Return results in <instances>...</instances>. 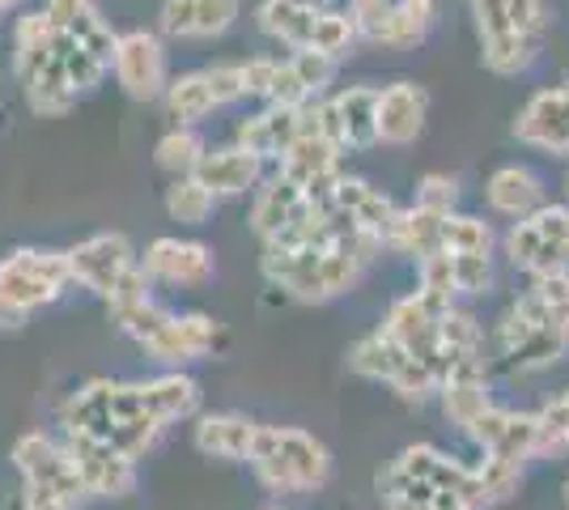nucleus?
Segmentation results:
<instances>
[{"mask_svg": "<svg viewBox=\"0 0 569 510\" xmlns=\"http://www.w3.org/2000/svg\"><path fill=\"white\" fill-rule=\"evenodd\" d=\"M382 256V243L366 230H345L328 243H263V277L298 302H332L361 281Z\"/></svg>", "mask_w": 569, "mask_h": 510, "instance_id": "1", "label": "nucleus"}, {"mask_svg": "<svg viewBox=\"0 0 569 510\" xmlns=\"http://www.w3.org/2000/svg\"><path fill=\"white\" fill-rule=\"evenodd\" d=\"M60 421L72 434H90L107 447H116L123 460H141L144 451L158 447L167 426L144 409L137 383H116V379H90L77 388L60 409Z\"/></svg>", "mask_w": 569, "mask_h": 510, "instance_id": "2", "label": "nucleus"}, {"mask_svg": "<svg viewBox=\"0 0 569 510\" xmlns=\"http://www.w3.org/2000/svg\"><path fill=\"white\" fill-rule=\"evenodd\" d=\"M493 362L506 374H536L569 353V328L536 290L519 293L489 332Z\"/></svg>", "mask_w": 569, "mask_h": 510, "instance_id": "3", "label": "nucleus"}, {"mask_svg": "<svg viewBox=\"0 0 569 510\" xmlns=\"http://www.w3.org/2000/svg\"><path fill=\"white\" fill-rule=\"evenodd\" d=\"M251 472L268 493H315L332 481V451L302 426H260L251 438Z\"/></svg>", "mask_w": 569, "mask_h": 510, "instance_id": "4", "label": "nucleus"}, {"mask_svg": "<svg viewBox=\"0 0 569 510\" xmlns=\"http://www.w3.org/2000/svg\"><path fill=\"white\" fill-rule=\"evenodd\" d=\"M501 247L510 264L531 281L569 272V204H540L536 213H527L506 230Z\"/></svg>", "mask_w": 569, "mask_h": 510, "instance_id": "5", "label": "nucleus"}, {"mask_svg": "<svg viewBox=\"0 0 569 510\" xmlns=\"http://www.w3.org/2000/svg\"><path fill=\"white\" fill-rule=\"evenodd\" d=\"M13 468L22 472V493L39 498V502H51L60 510H77L90 493L81 486L77 468H72L64 442L30 430L13 442Z\"/></svg>", "mask_w": 569, "mask_h": 510, "instance_id": "6", "label": "nucleus"}, {"mask_svg": "<svg viewBox=\"0 0 569 510\" xmlns=\"http://www.w3.org/2000/svg\"><path fill=\"white\" fill-rule=\"evenodd\" d=\"M349 370L361 374V379H370V383L391 388L403 404H429V400L438 396V374H433L429 366L417 362V358H408L382 328L353 340V349H349Z\"/></svg>", "mask_w": 569, "mask_h": 510, "instance_id": "7", "label": "nucleus"}, {"mask_svg": "<svg viewBox=\"0 0 569 510\" xmlns=\"http://www.w3.org/2000/svg\"><path fill=\"white\" fill-rule=\"evenodd\" d=\"M64 286H72L69 256L64 251H34L22 247L9 260H0V302H9L18 316L51 307Z\"/></svg>", "mask_w": 569, "mask_h": 510, "instance_id": "8", "label": "nucleus"}, {"mask_svg": "<svg viewBox=\"0 0 569 510\" xmlns=\"http://www.w3.org/2000/svg\"><path fill=\"white\" fill-rule=\"evenodd\" d=\"M451 307L433 302L426 293H403L387 307V319H382V332L400 344L408 358H417L421 366H429L438 374L442 366V349H438V337H442V316Z\"/></svg>", "mask_w": 569, "mask_h": 510, "instance_id": "9", "label": "nucleus"}, {"mask_svg": "<svg viewBox=\"0 0 569 510\" xmlns=\"http://www.w3.org/2000/svg\"><path fill=\"white\" fill-rule=\"evenodd\" d=\"M472 26L480 39V60L498 77H519L536 64L540 43L522 39L506 18V0H472Z\"/></svg>", "mask_w": 569, "mask_h": 510, "instance_id": "10", "label": "nucleus"}, {"mask_svg": "<svg viewBox=\"0 0 569 510\" xmlns=\"http://www.w3.org/2000/svg\"><path fill=\"white\" fill-rule=\"evenodd\" d=\"M119 90L137 102H153L167 90V51L162 39L149 30H128L116 39V56H111Z\"/></svg>", "mask_w": 569, "mask_h": 510, "instance_id": "11", "label": "nucleus"}, {"mask_svg": "<svg viewBox=\"0 0 569 510\" xmlns=\"http://www.w3.org/2000/svg\"><path fill=\"white\" fill-rule=\"evenodd\" d=\"M64 451H69L72 468H77L90 498H128L137 489V463L123 460L116 447H107L90 434L64 430Z\"/></svg>", "mask_w": 569, "mask_h": 510, "instance_id": "12", "label": "nucleus"}, {"mask_svg": "<svg viewBox=\"0 0 569 510\" xmlns=\"http://www.w3.org/2000/svg\"><path fill=\"white\" fill-rule=\"evenodd\" d=\"M217 337H221V328H217V319L209 316H162L149 332H144L137 344H141L144 353L153 358V362L162 366H188V362H200V358H209L213 353Z\"/></svg>", "mask_w": 569, "mask_h": 510, "instance_id": "13", "label": "nucleus"}, {"mask_svg": "<svg viewBox=\"0 0 569 510\" xmlns=\"http://www.w3.org/2000/svg\"><path fill=\"white\" fill-rule=\"evenodd\" d=\"M515 137L527 149L569 158V77L522 102V111L515 116Z\"/></svg>", "mask_w": 569, "mask_h": 510, "instance_id": "14", "label": "nucleus"}, {"mask_svg": "<svg viewBox=\"0 0 569 510\" xmlns=\"http://www.w3.org/2000/svg\"><path fill=\"white\" fill-rule=\"evenodd\" d=\"M429 120V90L421 81H391L379 90L375 107V141L391 149L412 146Z\"/></svg>", "mask_w": 569, "mask_h": 510, "instance_id": "15", "label": "nucleus"}, {"mask_svg": "<svg viewBox=\"0 0 569 510\" xmlns=\"http://www.w3.org/2000/svg\"><path fill=\"white\" fill-rule=\"evenodd\" d=\"M64 256H69L72 281H77L81 290L98 293V298H107V293L116 290L119 277L137 264V251L128 243V234H116V230L94 234V239L77 243L72 251H64Z\"/></svg>", "mask_w": 569, "mask_h": 510, "instance_id": "16", "label": "nucleus"}, {"mask_svg": "<svg viewBox=\"0 0 569 510\" xmlns=\"http://www.w3.org/2000/svg\"><path fill=\"white\" fill-rule=\"evenodd\" d=\"M468 438L480 447V456L527 468V460H536V413H515L493 404L468 426Z\"/></svg>", "mask_w": 569, "mask_h": 510, "instance_id": "17", "label": "nucleus"}, {"mask_svg": "<svg viewBox=\"0 0 569 510\" xmlns=\"http://www.w3.org/2000/svg\"><path fill=\"white\" fill-rule=\"evenodd\" d=\"M375 107H379V86H349L336 98H323V132L340 146V153H361V149L379 146Z\"/></svg>", "mask_w": 569, "mask_h": 510, "instance_id": "18", "label": "nucleus"}, {"mask_svg": "<svg viewBox=\"0 0 569 510\" xmlns=\"http://www.w3.org/2000/svg\"><path fill=\"white\" fill-rule=\"evenodd\" d=\"M137 264L144 268L149 281L162 286H204L213 281V251L191 239H153L144 247V256H137Z\"/></svg>", "mask_w": 569, "mask_h": 510, "instance_id": "19", "label": "nucleus"}, {"mask_svg": "<svg viewBox=\"0 0 569 510\" xmlns=\"http://www.w3.org/2000/svg\"><path fill=\"white\" fill-rule=\"evenodd\" d=\"M323 204H328L332 213H340L353 230L375 234L379 243H382V234H387V226H391V218H396V209H400V204L387 192H379L370 179H357V174H345V170H340V179L332 183V192H328Z\"/></svg>", "mask_w": 569, "mask_h": 510, "instance_id": "20", "label": "nucleus"}, {"mask_svg": "<svg viewBox=\"0 0 569 510\" xmlns=\"http://www.w3.org/2000/svg\"><path fill=\"white\" fill-rule=\"evenodd\" d=\"M263 174V162L256 153H247L242 146H226V149H204V158L196 162L191 179L200 188H209L213 200L221 196H247Z\"/></svg>", "mask_w": 569, "mask_h": 510, "instance_id": "21", "label": "nucleus"}, {"mask_svg": "<svg viewBox=\"0 0 569 510\" xmlns=\"http://www.w3.org/2000/svg\"><path fill=\"white\" fill-rule=\"evenodd\" d=\"M433 400L442 404L447 421L468 434V426H472L476 417L485 413V409H493V396H489V362L447 370V374L438 379V396H433Z\"/></svg>", "mask_w": 569, "mask_h": 510, "instance_id": "22", "label": "nucleus"}, {"mask_svg": "<svg viewBox=\"0 0 569 510\" xmlns=\"http://www.w3.org/2000/svg\"><path fill=\"white\" fill-rule=\"evenodd\" d=\"M256 430H260V421H251L247 413H200L196 430H191V442L209 460L247 463Z\"/></svg>", "mask_w": 569, "mask_h": 510, "instance_id": "23", "label": "nucleus"}, {"mask_svg": "<svg viewBox=\"0 0 569 510\" xmlns=\"http://www.w3.org/2000/svg\"><path fill=\"white\" fill-rule=\"evenodd\" d=\"M485 200H489L493 213L519 221V218H527V213H536L540 204H548L545 179H540L531 167H522V162H506V167H498L493 174H489Z\"/></svg>", "mask_w": 569, "mask_h": 510, "instance_id": "24", "label": "nucleus"}, {"mask_svg": "<svg viewBox=\"0 0 569 510\" xmlns=\"http://www.w3.org/2000/svg\"><path fill=\"white\" fill-rule=\"evenodd\" d=\"M158 18L170 39H217L234 26L238 0H167Z\"/></svg>", "mask_w": 569, "mask_h": 510, "instance_id": "25", "label": "nucleus"}, {"mask_svg": "<svg viewBox=\"0 0 569 510\" xmlns=\"http://www.w3.org/2000/svg\"><path fill=\"white\" fill-rule=\"evenodd\" d=\"M379 507L382 510H472L463 498H455L447 489L429 486L421 477L403 472L396 463H387L379 472Z\"/></svg>", "mask_w": 569, "mask_h": 510, "instance_id": "26", "label": "nucleus"}, {"mask_svg": "<svg viewBox=\"0 0 569 510\" xmlns=\"http://www.w3.org/2000/svg\"><path fill=\"white\" fill-rule=\"evenodd\" d=\"M307 204L310 200L298 183H289L284 174H272L260 192H256V200H251V230L268 243V239H277L281 230H289L293 221L302 218Z\"/></svg>", "mask_w": 569, "mask_h": 510, "instance_id": "27", "label": "nucleus"}, {"mask_svg": "<svg viewBox=\"0 0 569 510\" xmlns=\"http://www.w3.org/2000/svg\"><path fill=\"white\" fill-rule=\"evenodd\" d=\"M137 388H141L144 409L158 417L162 426H174V421H183V417L200 413V383H196L191 374L170 370V374H158V379H144Z\"/></svg>", "mask_w": 569, "mask_h": 510, "instance_id": "28", "label": "nucleus"}, {"mask_svg": "<svg viewBox=\"0 0 569 510\" xmlns=\"http://www.w3.org/2000/svg\"><path fill=\"white\" fill-rule=\"evenodd\" d=\"M293 137H298V111H289V107H263L260 116L238 123V146L256 153L260 162L281 158L284 149L293 146Z\"/></svg>", "mask_w": 569, "mask_h": 510, "instance_id": "29", "label": "nucleus"}, {"mask_svg": "<svg viewBox=\"0 0 569 510\" xmlns=\"http://www.w3.org/2000/svg\"><path fill=\"white\" fill-rule=\"evenodd\" d=\"M451 218V213H447ZM438 213H429V209H417V204H408V209H396V218L387 226V234H382V251H396V256H412V260H421L429 251H438V239H442V221Z\"/></svg>", "mask_w": 569, "mask_h": 510, "instance_id": "30", "label": "nucleus"}, {"mask_svg": "<svg viewBox=\"0 0 569 510\" xmlns=\"http://www.w3.org/2000/svg\"><path fill=\"white\" fill-rule=\"evenodd\" d=\"M22 86H26V98H30V107L39 111V116H64L72 107V90H69V77L60 69V56H56V39H51V51L43 60H34L30 69H22Z\"/></svg>", "mask_w": 569, "mask_h": 510, "instance_id": "31", "label": "nucleus"}, {"mask_svg": "<svg viewBox=\"0 0 569 510\" xmlns=\"http://www.w3.org/2000/svg\"><path fill=\"white\" fill-rule=\"evenodd\" d=\"M315 4L310 0H263L260 4V30L284 48L307 51L310 30H315Z\"/></svg>", "mask_w": 569, "mask_h": 510, "instance_id": "32", "label": "nucleus"}, {"mask_svg": "<svg viewBox=\"0 0 569 510\" xmlns=\"http://www.w3.org/2000/svg\"><path fill=\"white\" fill-rule=\"evenodd\" d=\"M433 22H438V4L433 0H391V18H387V30L379 34V48H421Z\"/></svg>", "mask_w": 569, "mask_h": 510, "instance_id": "33", "label": "nucleus"}, {"mask_svg": "<svg viewBox=\"0 0 569 510\" xmlns=\"http://www.w3.org/2000/svg\"><path fill=\"white\" fill-rule=\"evenodd\" d=\"M162 102H167V116L174 120V128H196L204 116L217 111V98H213V90H209V81H204V69L167 81Z\"/></svg>", "mask_w": 569, "mask_h": 510, "instance_id": "34", "label": "nucleus"}, {"mask_svg": "<svg viewBox=\"0 0 569 510\" xmlns=\"http://www.w3.org/2000/svg\"><path fill=\"white\" fill-rule=\"evenodd\" d=\"M493 226L472 213H451L442 221V239L438 251H451V256H493Z\"/></svg>", "mask_w": 569, "mask_h": 510, "instance_id": "35", "label": "nucleus"}, {"mask_svg": "<svg viewBox=\"0 0 569 510\" xmlns=\"http://www.w3.org/2000/svg\"><path fill=\"white\" fill-rule=\"evenodd\" d=\"M569 456V388L557 391L536 413V460H561Z\"/></svg>", "mask_w": 569, "mask_h": 510, "instance_id": "36", "label": "nucleus"}, {"mask_svg": "<svg viewBox=\"0 0 569 510\" xmlns=\"http://www.w3.org/2000/svg\"><path fill=\"white\" fill-rule=\"evenodd\" d=\"M476 472V486H480V498H485V510L501 507V502H510L522 486V468L519 463H506V460H489V456H480L472 463Z\"/></svg>", "mask_w": 569, "mask_h": 510, "instance_id": "37", "label": "nucleus"}, {"mask_svg": "<svg viewBox=\"0 0 569 510\" xmlns=\"http://www.w3.org/2000/svg\"><path fill=\"white\" fill-rule=\"evenodd\" d=\"M213 192L209 188H200L191 174H179L174 183L167 188V213L174 221H183V226H200V221L213 218Z\"/></svg>", "mask_w": 569, "mask_h": 510, "instance_id": "38", "label": "nucleus"}, {"mask_svg": "<svg viewBox=\"0 0 569 510\" xmlns=\"http://www.w3.org/2000/svg\"><path fill=\"white\" fill-rule=\"evenodd\" d=\"M153 158H158V167L179 179V174H191L196 162L204 158V141H200L196 128H170L167 137L158 141V149H153Z\"/></svg>", "mask_w": 569, "mask_h": 510, "instance_id": "39", "label": "nucleus"}, {"mask_svg": "<svg viewBox=\"0 0 569 510\" xmlns=\"http://www.w3.org/2000/svg\"><path fill=\"white\" fill-rule=\"evenodd\" d=\"M353 43H357V30H353V22H349V13H340V9H319V13H315V30H310L307 51H319V56L340 60L345 51H353Z\"/></svg>", "mask_w": 569, "mask_h": 510, "instance_id": "40", "label": "nucleus"}, {"mask_svg": "<svg viewBox=\"0 0 569 510\" xmlns=\"http://www.w3.org/2000/svg\"><path fill=\"white\" fill-rule=\"evenodd\" d=\"M56 56H60V69H64V77H69L72 94L94 90L98 81H102V73H107V64H98L94 56H86L69 34H56Z\"/></svg>", "mask_w": 569, "mask_h": 510, "instance_id": "41", "label": "nucleus"}, {"mask_svg": "<svg viewBox=\"0 0 569 510\" xmlns=\"http://www.w3.org/2000/svg\"><path fill=\"white\" fill-rule=\"evenodd\" d=\"M149 286H153V281L144 277L141 264L128 268V272H123V277L116 281V290L107 293V311H111V319H116V323H123L128 316H137L141 307H149V302H153Z\"/></svg>", "mask_w": 569, "mask_h": 510, "instance_id": "42", "label": "nucleus"}, {"mask_svg": "<svg viewBox=\"0 0 569 510\" xmlns=\"http://www.w3.org/2000/svg\"><path fill=\"white\" fill-rule=\"evenodd\" d=\"M451 281L455 298H480V293L493 290V256H451Z\"/></svg>", "mask_w": 569, "mask_h": 510, "instance_id": "43", "label": "nucleus"}, {"mask_svg": "<svg viewBox=\"0 0 569 510\" xmlns=\"http://www.w3.org/2000/svg\"><path fill=\"white\" fill-rule=\"evenodd\" d=\"M412 204L438 213V218H447V213H455V204H459V179H455V174H438V170H433V174H421Z\"/></svg>", "mask_w": 569, "mask_h": 510, "instance_id": "44", "label": "nucleus"}, {"mask_svg": "<svg viewBox=\"0 0 569 510\" xmlns=\"http://www.w3.org/2000/svg\"><path fill=\"white\" fill-rule=\"evenodd\" d=\"M349 22H353L357 39L366 43H379V34L387 30V18H391V0H349Z\"/></svg>", "mask_w": 569, "mask_h": 510, "instance_id": "45", "label": "nucleus"}, {"mask_svg": "<svg viewBox=\"0 0 569 510\" xmlns=\"http://www.w3.org/2000/svg\"><path fill=\"white\" fill-rule=\"evenodd\" d=\"M289 69L298 73V81L307 86L310 98H319V90L332 81L336 60L332 56H319V51H293V56H289Z\"/></svg>", "mask_w": 569, "mask_h": 510, "instance_id": "46", "label": "nucleus"}, {"mask_svg": "<svg viewBox=\"0 0 569 510\" xmlns=\"http://www.w3.org/2000/svg\"><path fill=\"white\" fill-rule=\"evenodd\" d=\"M506 18H510V26L519 30L522 39L540 43L548 30V4L545 0H506Z\"/></svg>", "mask_w": 569, "mask_h": 510, "instance_id": "47", "label": "nucleus"}, {"mask_svg": "<svg viewBox=\"0 0 569 510\" xmlns=\"http://www.w3.org/2000/svg\"><path fill=\"white\" fill-rule=\"evenodd\" d=\"M238 69H242V98H268L272 77H277V60L272 56H256V60H247Z\"/></svg>", "mask_w": 569, "mask_h": 510, "instance_id": "48", "label": "nucleus"}, {"mask_svg": "<svg viewBox=\"0 0 569 510\" xmlns=\"http://www.w3.org/2000/svg\"><path fill=\"white\" fill-rule=\"evenodd\" d=\"M204 81H209V90H213L217 107L242 98V69H238V64H213V69H204Z\"/></svg>", "mask_w": 569, "mask_h": 510, "instance_id": "49", "label": "nucleus"}, {"mask_svg": "<svg viewBox=\"0 0 569 510\" xmlns=\"http://www.w3.org/2000/svg\"><path fill=\"white\" fill-rule=\"evenodd\" d=\"M531 290L540 293L548 307L561 316V323L569 328V272H557V277H540V281H531Z\"/></svg>", "mask_w": 569, "mask_h": 510, "instance_id": "50", "label": "nucleus"}, {"mask_svg": "<svg viewBox=\"0 0 569 510\" xmlns=\"http://www.w3.org/2000/svg\"><path fill=\"white\" fill-rule=\"evenodd\" d=\"M94 9V0H48L43 4V18H48V26L56 30V34H64L81 13H90Z\"/></svg>", "mask_w": 569, "mask_h": 510, "instance_id": "51", "label": "nucleus"}, {"mask_svg": "<svg viewBox=\"0 0 569 510\" xmlns=\"http://www.w3.org/2000/svg\"><path fill=\"white\" fill-rule=\"evenodd\" d=\"M26 323V316H18L9 302H0V328H22Z\"/></svg>", "mask_w": 569, "mask_h": 510, "instance_id": "52", "label": "nucleus"}, {"mask_svg": "<svg viewBox=\"0 0 569 510\" xmlns=\"http://www.w3.org/2000/svg\"><path fill=\"white\" fill-rule=\"evenodd\" d=\"M13 510H60V507H51V502H39V498H30V493H22L18 498V507Z\"/></svg>", "mask_w": 569, "mask_h": 510, "instance_id": "53", "label": "nucleus"}, {"mask_svg": "<svg viewBox=\"0 0 569 510\" xmlns=\"http://www.w3.org/2000/svg\"><path fill=\"white\" fill-rule=\"evenodd\" d=\"M18 4H22V0H0V18H4L9 9H18Z\"/></svg>", "mask_w": 569, "mask_h": 510, "instance_id": "54", "label": "nucleus"}, {"mask_svg": "<svg viewBox=\"0 0 569 510\" xmlns=\"http://www.w3.org/2000/svg\"><path fill=\"white\" fill-rule=\"evenodd\" d=\"M561 188H566V204H569V170H566V179H561Z\"/></svg>", "mask_w": 569, "mask_h": 510, "instance_id": "55", "label": "nucleus"}, {"mask_svg": "<svg viewBox=\"0 0 569 510\" xmlns=\"http://www.w3.org/2000/svg\"><path fill=\"white\" fill-rule=\"evenodd\" d=\"M566 510H569V481H566Z\"/></svg>", "mask_w": 569, "mask_h": 510, "instance_id": "56", "label": "nucleus"}, {"mask_svg": "<svg viewBox=\"0 0 569 510\" xmlns=\"http://www.w3.org/2000/svg\"><path fill=\"white\" fill-rule=\"evenodd\" d=\"M263 510H284V507H263Z\"/></svg>", "mask_w": 569, "mask_h": 510, "instance_id": "57", "label": "nucleus"}]
</instances>
